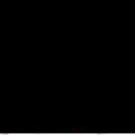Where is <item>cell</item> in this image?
Here are the masks:
<instances>
[{"mask_svg":"<svg viewBox=\"0 0 135 135\" xmlns=\"http://www.w3.org/2000/svg\"><path fill=\"white\" fill-rule=\"evenodd\" d=\"M0 135H8V133H0Z\"/></svg>","mask_w":135,"mask_h":135,"instance_id":"obj_1","label":"cell"},{"mask_svg":"<svg viewBox=\"0 0 135 135\" xmlns=\"http://www.w3.org/2000/svg\"><path fill=\"white\" fill-rule=\"evenodd\" d=\"M35 135H41V133H35Z\"/></svg>","mask_w":135,"mask_h":135,"instance_id":"obj_2","label":"cell"}]
</instances>
